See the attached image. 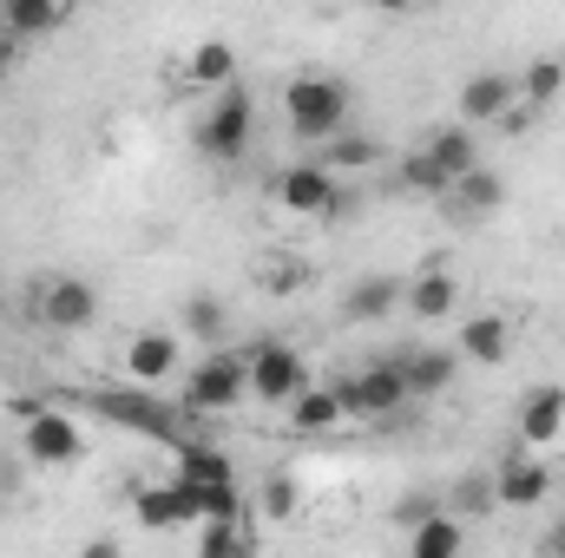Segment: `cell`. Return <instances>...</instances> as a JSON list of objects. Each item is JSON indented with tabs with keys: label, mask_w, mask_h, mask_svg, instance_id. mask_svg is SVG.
Listing matches in <instances>:
<instances>
[{
	"label": "cell",
	"mask_w": 565,
	"mask_h": 558,
	"mask_svg": "<svg viewBox=\"0 0 565 558\" xmlns=\"http://www.w3.org/2000/svg\"><path fill=\"white\" fill-rule=\"evenodd\" d=\"M282 119H289L296 139L329 144L335 132H349V86L329 79V73H296L282 86Z\"/></svg>",
	"instance_id": "1"
},
{
	"label": "cell",
	"mask_w": 565,
	"mask_h": 558,
	"mask_svg": "<svg viewBox=\"0 0 565 558\" xmlns=\"http://www.w3.org/2000/svg\"><path fill=\"white\" fill-rule=\"evenodd\" d=\"M244 395H250V355H237V348H211L184 375V408L191 415H231Z\"/></svg>",
	"instance_id": "2"
},
{
	"label": "cell",
	"mask_w": 565,
	"mask_h": 558,
	"mask_svg": "<svg viewBox=\"0 0 565 558\" xmlns=\"http://www.w3.org/2000/svg\"><path fill=\"white\" fill-rule=\"evenodd\" d=\"M250 132H257V99H250L244 86H231V93H217V99L204 106V119H198V151L217 158V164H231V158L250 151Z\"/></svg>",
	"instance_id": "3"
},
{
	"label": "cell",
	"mask_w": 565,
	"mask_h": 558,
	"mask_svg": "<svg viewBox=\"0 0 565 558\" xmlns=\"http://www.w3.org/2000/svg\"><path fill=\"white\" fill-rule=\"evenodd\" d=\"M20 447H26L33 466H79V460H86V433H79V420L60 415V408H40V401L20 408Z\"/></svg>",
	"instance_id": "4"
},
{
	"label": "cell",
	"mask_w": 565,
	"mask_h": 558,
	"mask_svg": "<svg viewBox=\"0 0 565 558\" xmlns=\"http://www.w3.org/2000/svg\"><path fill=\"white\" fill-rule=\"evenodd\" d=\"M335 395H342V408H349V415L388 420V415H402L408 382H402V362H395V355H375V362H362L355 375H342V382H335Z\"/></svg>",
	"instance_id": "5"
},
{
	"label": "cell",
	"mask_w": 565,
	"mask_h": 558,
	"mask_svg": "<svg viewBox=\"0 0 565 558\" xmlns=\"http://www.w3.org/2000/svg\"><path fill=\"white\" fill-rule=\"evenodd\" d=\"M302 388H309V362H302L289 342H264V348H250V395H257L264 408H289Z\"/></svg>",
	"instance_id": "6"
},
{
	"label": "cell",
	"mask_w": 565,
	"mask_h": 558,
	"mask_svg": "<svg viewBox=\"0 0 565 558\" xmlns=\"http://www.w3.org/2000/svg\"><path fill=\"white\" fill-rule=\"evenodd\" d=\"M33 315H40L53 335H79V329L99 322V289H93L86 277H53V282H40Z\"/></svg>",
	"instance_id": "7"
},
{
	"label": "cell",
	"mask_w": 565,
	"mask_h": 558,
	"mask_svg": "<svg viewBox=\"0 0 565 558\" xmlns=\"http://www.w3.org/2000/svg\"><path fill=\"white\" fill-rule=\"evenodd\" d=\"M553 486H559V480L546 473L540 453H513V460L493 466V506H507V513H533V506H546Z\"/></svg>",
	"instance_id": "8"
},
{
	"label": "cell",
	"mask_w": 565,
	"mask_h": 558,
	"mask_svg": "<svg viewBox=\"0 0 565 558\" xmlns=\"http://www.w3.org/2000/svg\"><path fill=\"white\" fill-rule=\"evenodd\" d=\"M520 112V79L513 73H473L460 86V126H507Z\"/></svg>",
	"instance_id": "9"
},
{
	"label": "cell",
	"mask_w": 565,
	"mask_h": 558,
	"mask_svg": "<svg viewBox=\"0 0 565 558\" xmlns=\"http://www.w3.org/2000/svg\"><path fill=\"white\" fill-rule=\"evenodd\" d=\"M119 368H126V382H139V388L171 382V375H178V335H171V329H145V335H132L126 355H119Z\"/></svg>",
	"instance_id": "10"
},
{
	"label": "cell",
	"mask_w": 565,
	"mask_h": 558,
	"mask_svg": "<svg viewBox=\"0 0 565 558\" xmlns=\"http://www.w3.org/2000/svg\"><path fill=\"white\" fill-rule=\"evenodd\" d=\"M277 197H282V211H296V217H329L335 178H329L316 158H302V164H289V171L277 178Z\"/></svg>",
	"instance_id": "11"
},
{
	"label": "cell",
	"mask_w": 565,
	"mask_h": 558,
	"mask_svg": "<svg viewBox=\"0 0 565 558\" xmlns=\"http://www.w3.org/2000/svg\"><path fill=\"white\" fill-rule=\"evenodd\" d=\"M520 440H526V453L559 447L565 440V388H533L520 401Z\"/></svg>",
	"instance_id": "12"
},
{
	"label": "cell",
	"mask_w": 565,
	"mask_h": 558,
	"mask_svg": "<svg viewBox=\"0 0 565 558\" xmlns=\"http://www.w3.org/2000/svg\"><path fill=\"white\" fill-rule=\"evenodd\" d=\"M184 86H198V93H231V86H237V46H231V40H198L191 60H184Z\"/></svg>",
	"instance_id": "13"
},
{
	"label": "cell",
	"mask_w": 565,
	"mask_h": 558,
	"mask_svg": "<svg viewBox=\"0 0 565 558\" xmlns=\"http://www.w3.org/2000/svg\"><path fill=\"white\" fill-rule=\"evenodd\" d=\"M402 302H408V315H422V322H440V315H454V309H460V282L440 270V257H427L422 277L408 282V296H402Z\"/></svg>",
	"instance_id": "14"
},
{
	"label": "cell",
	"mask_w": 565,
	"mask_h": 558,
	"mask_svg": "<svg viewBox=\"0 0 565 558\" xmlns=\"http://www.w3.org/2000/svg\"><path fill=\"white\" fill-rule=\"evenodd\" d=\"M507 348H513L507 315H467V322H460V355H467V362L500 368V362H507Z\"/></svg>",
	"instance_id": "15"
},
{
	"label": "cell",
	"mask_w": 565,
	"mask_h": 558,
	"mask_svg": "<svg viewBox=\"0 0 565 558\" xmlns=\"http://www.w3.org/2000/svg\"><path fill=\"white\" fill-rule=\"evenodd\" d=\"M171 480H184V486H237V466H231L224 447H184V440H178Z\"/></svg>",
	"instance_id": "16"
},
{
	"label": "cell",
	"mask_w": 565,
	"mask_h": 558,
	"mask_svg": "<svg viewBox=\"0 0 565 558\" xmlns=\"http://www.w3.org/2000/svg\"><path fill=\"white\" fill-rule=\"evenodd\" d=\"M447 204H454V217H493L500 204H507V184H500V171H467L454 191H447Z\"/></svg>",
	"instance_id": "17"
},
{
	"label": "cell",
	"mask_w": 565,
	"mask_h": 558,
	"mask_svg": "<svg viewBox=\"0 0 565 558\" xmlns=\"http://www.w3.org/2000/svg\"><path fill=\"white\" fill-rule=\"evenodd\" d=\"M132 519H139L145 533L191 526V519H184V506H178V486H171V480H158V486H132Z\"/></svg>",
	"instance_id": "18"
},
{
	"label": "cell",
	"mask_w": 565,
	"mask_h": 558,
	"mask_svg": "<svg viewBox=\"0 0 565 558\" xmlns=\"http://www.w3.org/2000/svg\"><path fill=\"white\" fill-rule=\"evenodd\" d=\"M349 408H342V395L335 388H302L296 401H289V427L296 433H329V427H342Z\"/></svg>",
	"instance_id": "19"
},
{
	"label": "cell",
	"mask_w": 565,
	"mask_h": 558,
	"mask_svg": "<svg viewBox=\"0 0 565 558\" xmlns=\"http://www.w3.org/2000/svg\"><path fill=\"white\" fill-rule=\"evenodd\" d=\"M402 296H408V289H402L395 277H362L355 289H349L342 315H349V322H382L388 309H402Z\"/></svg>",
	"instance_id": "20"
},
{
	"label": "cell",
	"mask_w": 565,
	"mask_h": 558,
	"mask_svg": "<svg viewBox=\"0 0 565 558\" xmlns=\"http://www.w3.org/2000/svg\"><path fill=\"white\" fill-rule=\"evenodd\" d=\"M427 158L460 184L467 171H480V139H473L467 126H447V132H434V139H427Z\"/></svg>",
	"instance_id": "21"
},
{
	"label": "cell",
	"mask_w": 565,
	"mask_h": 558,
	"mask_svg": "<svg viewBox=\"0 0 565 558\" xmlns=\"http://www.w3.org/2000/svg\"><path fill=\"white\" fill-rule=\"evenodd\" d=\"M395 362H402L408 395H440V388L454 382V355H447V348H415V355H395Z\"/></svg>",
	"instance_id": "22"
},
{
	"label": "cell",
	"mask_w": 565,
	"mask_h": 558,
	"mask_svg": "<svg viewBox=\"0 0 565 558\" xmlns=\"http://www.w3.org/2000/svg\"><path fill=\"white\" fill-rule=\"evenodd\" d=\"M460 546H467V533H460L454 513H434L408 533V558H460Z\"/></svg>",
	"instance_id": "23"
},
{
	"label": "cell",
	"mask_w": 565,
	"mask_h": 558,
	"mask_svg": "<svg viewBox=\"0 0 565 558\" xmlns=\"http://www.w3.org/2000/svg\"><path fill=\"white\" fill-rule=\"evenodd\" d=\"M0 26H7L13 40H33V33L66 26V7H53V0H7V7H0Z\"/></svg>",
	"instance_id": "24"
},
{
	"label": "cell",
	"mask_w": 565,
	"mask_h": 558,
	"mask_svg": "<svg viewBox=\"0 0 565 558\" xmlns=\"http://www.w3.org/2000/svg\"><path fill=\"white\" fill-rule=\"evenodd\" d=\"M375 158H382V144L369 139V132H335L329 151H322V171H329V178H335V171H369Z\"/></svg>",
	"instance_id": "25"
},
{
	"label": "cell",
	"mask_w": 565,
	"mask_h": 558,
	"mask_svg": "<svg viewBox=\"0 0 565 558\" xmlns=\"http://www.w3.org/2000/svg\"><path fill=\"white\" fill-rule=\"evenodd\" d=\"M395 184H402V191H422V197H447V191H454V178L427 158V144H422V151H408V158L395 164Z\"/></svg>",
	"instance_id": "26"
},
{
	"label": "cell",
	"mask_w": 565,
	"mask_h": 558,
	"mask_svg": "<svg viewBox=\"0 0 565 558\" xmlns=\"http://www.w3.org/2000/svg\"><path fill=\"white\" fill-rule=\"evenodd\" d=\"M565 86V60H533L520 73V106H553Z\"/></svg>",
	"instance_id": "27"
},
{
	"label": "cell",
	"mask_w": 565,
	"mask_h": 558,
	"mask_svg": "<svg viewBox=\"0 0 565 558\" xmlns=\"http://www.w3.org/2000/svg\"><path fill=\"white\" fill-rule=\"evenodd\" d=\"M178 315H184V335H204V342L224 335V302H217V296H191Z\"/></svg>",
	"instance_id": "28"
},
{
	"label": "cell",
	"mask_w": 565,
	"mask_h": 558,
	"mask_svg": "<svg viewBox=\"0 0 565 558\" xmlns=\"http://www.w3.org/2000/svg\"><path fill=\"white\" fill-rule=\"evenodd\" d=\"M198 558H244V526H231V519H204Z\"/></svg>",
	"instance_id": "29"
},
{
	"label": "cell",
	"mask_w": 565,
	"mask_h": 558,
	"mask_svg": "<svg viewBox=\"0 0 565 558\" xmlns=\"http://www.w3.org/2000/svg\"><path fill=\"white\" fill-rule=\"evenodd\" d=\"M99 408H106L113 420H132V427H158V408L139 401V395H99Z\"/></svg>",
	"instance_id": "30"
},
{
	"label": "cell",
	"mask_w": 565,
	"mask_h": 558,
	"mask_svg": "<svg viewBox=\"0 0 565 558\" xmlns=\"http://www.w3.org/2000/svg\"><path fill=\"white\" fill-rule=\"evenodd\" d=\"M296 500H302V493H296V480H289V473H270V480H264V513H270V519H289V513H296Z\"/></svg>",
	"instance_id": "31"
},
{
	"label": "cell",
	"mask_w": 565,
	"mask_h": 558,
	"mask_svg": "<svg viewBox=\"0 0 565 558\" xmlns=\"http://www.w3.org/2000/svg\"><path fill=\"white\" fill-rule=\"evenodd\" d=\"M454 506H460V513H487V506H493V473H487V480H460V486H454Z\"/></svg>",
	"instance_id": "32"
},
{
	"label": "cell",
	"mask_w": 565,
	"mask_h": 558,
	"mask_svg": "<svg viewBox=\"0 0 565 558\" xmlns=\"http://www.w3.org/2000/svg\"><path fill=\"white\" fill-rule=\"evenodd\" d=\"M13 66H20V40H13V33L0 26V86L13 79Z\"/></svg>",
	"instance_id": "33"
},
{
	"label": "cell",
	"mask_w": 565,
	"mask_h": 558,
	"mask_svg": "<svg viewBox=\"0 0 565 558\" xmlns=\"http://www.w3.org/2000/svg\"><path fill=\"white\" fill-rule=\"evenodd\" d=\"M79 558H126V546H119V539H93Z\"/></svg>",
	"instance_id": "34"
},
{
	"label": "cell",
	"mask_w": 565,
	"mask_h": 558,
	"mask_svg": "<svg viewBox=\"0 0 565 558\" xmlns=\"http://www.w3.org/2000/svg\"><path fill=\"white\" fill-rule=\"evenodd\" d=\"M329 217H355V191H342V184H335V204H329Z\"/></svg>",
	"instance_id": "35"
},
{
	"label": "cell",
	"mask_w": 565,
	"mask_h": 558,
	"mask_svg": "<svg viewBox=\"0 0 565 558\" xmlns=\"http://www.w3.org/2000/svg\"><path fill=\"white\" fill-rule=\"evenodd\" d=\"M553 493H559V506H565V480H559V486H553Z\"/></svg>",
	"instance_id": "36"
},
{
	"label": "cell",
	"mask_w": 565,
	"mask_h": 558,
	"mask_svg": "<svg viewBox=\"0 0 565 558\" xmlns=\"http://www.w3.org/2000/svg\"><path fill=\"white\" fill-rule=\"evenodd\" d=\"M559 558H565V539H559Z\"/></svg>",
	"instance_id": "37"
}]
</instances>
